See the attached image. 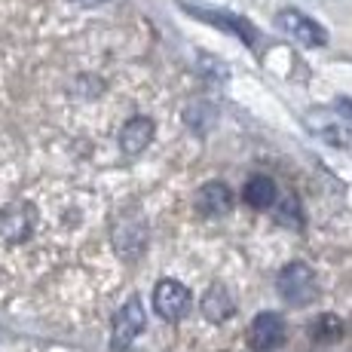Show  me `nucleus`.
I'll use <instances>...</instances> for the list:
<instances>
[{
  "label": "nucleus",
  "instance_id": "f257e3e1",
  "mask_svg": "<svg viewBox=\"0 0 352 352\" xmlns=\"http://www.w3.org/2000/svg\"><path fill=\"white\" fill-rule=\"evenodd\" d=\"M279 294L291 307H307L316 297V276L307 263H288L279 273Z\"/></svg>",
  "mask_w": 352,
  "mask_h": 352
},
{
  "label": "nucleus",
  "instance_id": "ddd939ff",
  "mask_svg": "<svg viewBox=\"0 0 352 352\" xmlns=\"http://www.w3.org/2000/svg\"><path fill=\"white\" fill-rule=\"evenodd\" d=\"M340 107H343V111H349V113H352V98H343V101H340Z\"/></svg>",
  "mask_w": 352,
  "mask_h": 352
},
{
  "label": "nucleus",
  "instance_id": "423d86ee",
  "mask_svg": "<svg viewBox=\"0 0 352 352\" xmlns=\"http://www.w3.org/2000/svg\"><path fill=\"white\" fill-rule=\"evenodd\" d=\"M196 208H199L202 214H227L230 208H233V193H230L227 184L212 181V184L199 187V193H196Z\"/></svg>",
  "mask_w": 352,
  "mask_h": 352
},
{
  "label": "nucleus",
  "instance_id": "f8f14e48",
  "mask_svg": "<svg viewBox=\"0 0 352 352\" xmlns=\"http://www.w3.org/2000/svg\"><path fill=\"white\" fill-rule=\"evenodd\" d=\"M71 3H77V6H98V3H104V0H71Z\"/></svg>",
  "mask_w": 352,
  "mask_h": 352
},
{
  "label": "nucleus",
  "instance_id": "9d476101",
  "mask_svg": "<svg viewBox=\"0 0 352 352\" xmlns=\"http://www.w3.org/2000/svg\"><path fill=\"white\" fill-rule=\"evenodd\" d=\"M242 196H245V202H248L252 208L263 212V208H270V206L276 202V184H273L270 178H263V175H254V178L245 184Z\"/></svg>",
  "mask_w": 352,
  "mask_h": 352
},
{
  "label": "nucleus",
  "instance_id": "20e7f679",
  "mask_svg": "<svg viewBox=\"0 0 352 352\" xmlns=\"http://www.w3.org/2000/svg\"><path fill=\"white\" fill-rule=\"evenodd\" d=\"M141 331H144V307H141V300H129L126 307L117 313L111 346H113V349H120V352L129 349L135 340H138Z\"/></svg>",
  "mask_w": 352,
  "mask_h": 352
},
{
  "label": "nucleus",
  "instance_id": "9b49d317",
  "mask_svg": "<svg viewBox=\"0 0 352 352\" xmlns=\"http://www.w3.org/2000/svg\"><path fill=\"white\" fill-rule=\"evenodd\" d=\"M313 331H316V337H322V340H334V337L343 331V324H340V319H334V316H322V319L313 324Z\"/></svg>",
  "mask_w": 352,
  "mask_h": 352
},
{
  "label": "nucleus",
  "instance_id": "39448f33",
  "mask_svg": "<svg viewBox=\"0 0 352 352\" xmlns=\"http://www.w3.org/2000/svg\"><path fill=\"white\" fill-rule=\"evenodd\" d=\"M285 340V322L276 313H261L248 328V343L257 352H270Z\"/></svg>",
  "mask_w": 352,
  "mask_h": 352
},
{
  "label": "nucleus",
  "instance_id": "0eeeda50",
  "mask_svg": "<svg viewBox=\"0 0 352 352\" xmlns=\"http://www.w3.org/2000/svg\"><path fill=\"white\" fill-rule=\"evenodd\" d=\"M153 138V120L151 117H132L120 132V147L126 153H141Z\"/></svg>",
  "mask_w": 352,
  "mask_h": 352
},
{
  "label": "nucleus",
  "instance_id": "1a4fd4ad",
  "mask_svg": "<svg viewBox=\"0 0 352 352\" xmlns=\"http://www.w3.org/2000/svg\"><path fill=\"white\" fill-rule=\"evenodd\" d=\"M233 309H236V303H233V297L227 294L224 285L208 288L206 297H202V313H206V319H212V322L230 319V316H233Z\"/></svg>",
  "mask_w": 352,
  "mask_h": 352
},
{
  "label": "nucleus",
  "instance_id": "6e6552de",
  "mask_svg": "<svg viewBox=\"0 0 352 352\" xmlns=\"http://www.w3.org/2000/svg\"><path fill=\"white\" fill-rule=\"evenodd\" d=\"M31 233V212L22 206H12L0 214V236L6 242H19Z\"/></svg>",
  "mask_w": 352,
  "mask_h": 352
},
{
  "label": "nucleus",
  "instance_id": "7ed1b4c3",
  "mask_svg": "<svg viewBox=\"0 0 352 352\" xmlns=\"http://www.w3.org/2000/svg\"><path fill=\"white\" fill-rule=\"evenodd\" d=\"M276 25L303 46H324L328 43V34H324L322 25L313 22L309 16H303L300 10H282L279 16H276Z\"/></svg>",
  "mask_w": 352,
  "mask_h": 352
},
{
  "label": "nucleus",
  "instance_id": "f03ea898",
  "mask_svg": "<svg viewBox=\"0 0 352 352\" xmlns=\"http://www.w3.org/2000/svg\"><path fill=\"white\" fill-rule=\"evenodd\" d=\"M190 291H187L181 282L175 279H162L157 288H153V309L162 316L166 322H178L190 313Z\"/></svg>",
  "mask_w": 352,
  "mask_h": 352
}]
</instances>
